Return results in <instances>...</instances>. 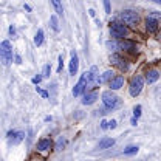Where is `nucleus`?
Masks as SVG:
<instances>
[{
	"label": "nucleus",
	"mask_w": 161,
	"mask_h": 161,
	"mask_svg": "<svg viewBox=\"0 0 161 161\" xmlns=\"http://www.w3.org/2000/svg\"><path fill=\"white\" fill-rule=\"evenodd\" d=\"M115 144V140L113 138H102L99 141V149L101 150H104V149H108V147H112Z\"/></svg>",
	"instance_id": "nucleus-15"
},
{
	"label": "nucleus",
	"mask_w": 161,
	"mask_h": 161,
	"mask_svg": "<svg viewBox=\"0 0 161 161\" xmlns=\"http://www.w3.org/2000/svg\"><path fill=\"white\" fill-rule=\"evenodd\" d=\"M119 50H127V51H133L135 50V43L130 40H121L119 42Z\"/></svg>",
	"instance_id": "nucleus-16"
},
{
	"label": "nucleus",
	"mask_w": 161,
	"mask_h": 161,
	"mask_svg": "<svg viewBox=\"0 0 161 161\" xmlns=\"http://www.w3.org/2000/svg\"><path fill=\"white\" fill-rule=\"evenodd\" d=\"M132 125H136V118H132Z\"/></svg>",
	"instance_id": "nucleus-32"
},
{
	"label": "nucleus",
	"mask_w": 161,
	"mask_h": 161,
	"mask_svg": "<svg viewBox=\"0 0 161 161\" xmlns=\"http://www.w3.org/2000/svg\"><path fill=\"white\" fill-rule=\"evenodd\" d=\"M160 78V75H158V71L157 70H149L147 71V75H146V80H147V84H153V82H157Z\"/></svg>",
	"instance_id": "nucleus-13"
},
{
	"label": "nucleus",
	"mask_w": 161,
	"mask_h": 161,
	"mask_svg": "<svg viewBox=\"0 0 161 161\" xmlns=\"http://www.w3.org/2000/svg\"><path fill=\"white\" fill-rule=\"evenodd\" d=\"M122 85H124V78L122 76H116V78H113L110 80V88L112 90H119Z\"/></svg>",
	"instance_id": "nucleus-12"
},
{
	"label": "nucleus",
	"mask_w": 161,
	"mask_h": 161,
	"mask_svg": "<svg viewBox=\"0 0 161 161\" xmlns=\"http://www.w3.org/2000/svg\"><path fill=\"white\" fill-rule=\"evenodd\" d=\"M110 60H112V64H113V65H116V67H118V68H121L122 71L129 68L127 62L122 59V58H119L118 54H112V56H110Z\"/></svg>",
	"instance_id": "nucleus-9"
},
{
	"label": "nucleus",
	"mask_w": 161,
	"mask_h": 161,
	"mask_svg": "<svg viewBox=\"0 0 161 161\" xmlns=\"http://www.w3.org/2000/svg\"><path fill=\"white\" fill-rule=\"evenodd\" d=\"M105 45H107V48H108V50H113V51L119 50V43H118V42H115V40H113V42H112V40H108Z\"/></svg>",
	"instance_id": "nucleus-21"
},
{
	"label": "nucleus",
	"mask_w": 161,
	"mask_h": 161,
	"mask_svg": "<svg viewBox=\"0 0 161 161\" xmlns=\"http://www.w3.org/2000/svg\"><path fill=\"white\" fill-rule=\"evenodd\" d=\"M96 99H98V93H96V92H90V93H87V95L84 96L82 104H84V105H92Z\"/></svg>",
	"instance_id": "nucleus-11"
},
{
	"label": "nucleus",
	"mask_w": 161,
	"mask_h": 161,
	"mask_svg": "<svg viewBox=\"0 0 161 161\" xmlns=\"http://www.w3.org/2000/svg\"><path fill=\"white\" fill-rule=\"evenodd\" d=\"M119 19L124 20L127 25H136L138 22H140V16L135 13V11H130V9H127V11H122L119 14Z\"/></svg>",
	"instance_id": "nucleus-4"
},
{
	"label": "nucleus",
	"mask_w": 161,
	"mask_h": 161,
	"mask_svg": "<svg viewBox=\"0 0 161 161\" xmlns=\"http://www.w3.org/2000/svg\"><path fill=\"white\" fill-rule=\"evenodd\" d=\"M101 127L102 129H108V121H102L101 122Z\"/></svg>",
	"instance_id": "nucleus-31"
},
{
	"label": "nucleus",
	"mask_w": 161,
	"mask_h": 161,
	"mask_svg": "<svg viewBox=\"0 0 161 161\" xmlns=\"http://www.w3.org/2000/svg\"><path fill=\"white\" fill-rule=\"evenodd\" d=\"M0 58L3 65H9V62L13 60V48L8 40H3L0 45Z\"/></svg>",
	"instance_id": "nucleus-2"
},
{
	"label": "nucleus",
	"mask_w": 161,
	"mask_h": 161,
	"mask_svg": "<svg viewBox=\"0 0 161 161\" xmlns=\"http://www.w3.org/2000/svg\"><path fill=\"white\" fill-rule=\"evenodd\" d=\"M62 68H64V59H62V56H59V67H58V71H62Z\"/></svg>",
	"instance_id": "nucleus-27"
},
{
	"label": "nucleus",
	"mask_w": 161,
	"mask_h": 161,
	"mask_svg": "<svg viewBox=\"0 0 161 161\" xmlns=\"http://www.w3.org/2000/svg\"><path fill=\"white\" fill-rule=\"evenodd\" d=\"M78 65H79V60H78V54L76 51H71V60H70V75H76L78 73Z\"/></svg>",
	"instance_id": "nucleus-10"
},
{
	"label": "nucleus",
	"mask_w": 161,
	"mask_h": 161,
	"mask_svg": "<svg viewBox=\"0 0 161 161\" xmlns=\"http://www.w3.org/2000/svg\"><path fill=\"white\" fill-rule=\"evenodd\" d=\"M104 8H105V13H107V14L112 13V9H110V2H108V0H104Z\"/></svg>",
	"instance_id": "nucleus-25"
},
{
	"label": "nucleus",
	"mask_w": 161,
	"mask_h": 161,
	"mask_svg": "<svg viewBox=\"0 0 161 161\" xmlns=\"http://www.w3.org/2000/svg\"><path fill=\"white\" fill-rule=\"evenodd\" d=\"M102 102H104V105H105V108L107 110H113V108H116V107H119V98L112 92V90H108V92H104L102 93Z\"/></svg>",
	"instance_id": "nucleus-1"
},
{
	"label": "nucleus",
	"mask_w": 161,
	"mask_h": 161,
	"mask_svg": "<svg viewBox=\"0 0 161 161\" xmlns=\"http://www.w3.org/2000/svg\"><path fill=\"white\" fill-rule=\"evenodd\" d=\"M138 152V147L136 146H129L127 149H124V155H133Z\"/></svg>",
	"instance_id": "nucleus-22"
},
{
	"label": "nucleus",
	"mask_w": 161,
	"mask_h": 161,
	"mask_svg": "<svg viewBox=\"0 0 161 161\" xmlns=\"http://www.w3.org/2000/svg\"><path fill=\"white\" fill-rule=\"evenodd\" d=\"M113 75H115V73H113L112 70H107V71H105V73H104V75L101 76L99 79H98V82H99V84H104V82H108V80H112L113 78H115Z\"/></svg>",
	"instance_id": "nucleus-17"
},
{
	"label": "nucleus",
	"mask_w": 161,
	"mask_h": 161,
	"mask_svg": "<svg viewBox=\"0 0 161 161\" xmlns=\"http://www.w3.org/2000/svg\"><path fill=\"white\" fill-rule=\"evenodd\" d=\"M51 146H53L51 140L45 138V140H40V141H39V144H37V149H39L40 152H47L48 149H51Z\"/></svg>",
	"instance_id": "nucleus-14"
},
{
	"label": "nucleus",
	"mask_w": 161,
	"mask_h": 161,
	"mask_svg": "<svg viewBox=\"0 0 161 161\" xmlns=\"http://www.w3.org/2000/svg\"><path fill=\"white\" fill-rule=\"evenodd\" d=\"M87 84H88V75H87V71L82 75V78L79 79V82L75 85V88H73V96H79L82 95V92L85 90V87H87Z\"/></svg>",
	"instance_id": "nucleus-6"
},
{
	"label": "nucleus",
	"mask_w": 161,
	"mask_h": 161,
	"mask_svg": "<svg viewBox=\"0 0 161 161\" xmlns=\"http://www.w3.org/2000/svg\"><path fill=\"white\" fill-rule=\"evenodd\" d=\"M142 87H144V79H142L141 76L133 78V79H132V82H130V95H132L133 98H136V96L141 93Z\"/></svg>",
	"instance_id": "nucleus-5"
},
{
	"label": "nucleus",
	"mask_w": 161,
	"mask_h": 161,
	"mask_svg": "<svg viewBox=\"0 0 161 161\" xmlns=\"http://www.w3.org/2000/svg\"><path fill=\"white\" fill-rule=\"evenodd\" d=\"M50 22H51V28H53L56 33H59V30H60V28H59V22H58V17H56L54 14L50 17Z\"/></svg>",
	"instance_id": "nucleus-18"
},
{
	"label": "nucleus",
	"mask_w": 161,
	"mask_h": 161,
	"mask_svg": "<svg viewBox=\"0 0 161 161\" xmlns=\"http://www.w3.org/2000/svg\"><path fill=\"white\" fill-rule=\"evenodd\" d=\"M153 2H157V3H161V0H153Z\"/></svg>",
	"instance_id": "nucleus-33"
},
{
	"label": "nucleus",
	"mask_w": 161,
	"mask_h": 161,
	"mask_svg": "<svg viewBox=\"0 0 161 161\" xmlns=\"http://www.w3.org/2000/svg\"><path fill=\"white\" fill-rule=\"evenodd\" d=\"M50 73H51V65H50V64H47V65L43 67V75H42V76H43V78H48V76H50Z\"/></svg>",
	"instance_id": "nucleus-23"
},
{
	"label": "nucleus",
	"mask_w": 161,
	"mask_h": 161,
	"mask_svg": "<svg viewBox=\"0 0 161 161\" xmlns=\"http://www.w3.org/2000/svg\"><path fill=\"white\" fill-rule=\"evenodd\" d=\"M43 76H36V78H33V84H39L40 80H42Z\"/></svg>",
	"instance_id": "nucleus-30"
},
{
	"label": "nucleus",
	"mask_w": 161,
	"mask_h": 161,
	"mask_svg": "<svg viewBox=\"0 0 161 161\" xmlns=\"http://www.w3.org/2000/svg\"><path fill=\"white\" fill-rule=\"evenodd\" d=\"M36 90H37V93H39L40 96H43V98H48V93H47L45 90H42V88H39V87H36Z\"/></svg>",
	"instance_id": "nucleus-26"
},
{
	"label": "nucleus",
	"mask_w": 161,
	"mask_h": 161,
	"mask_svg": "<svg viewBox=\"0 0 161 161\" xmlns=\"http://www.w3.org/2000/svg\"><path fill=\"white\" fill-rule=\"evenodd\" d=\"M115 127H116V121L115 119L108 121V129H115Z\"/></svg>",
	"instance_id": "nucleus-28"
},
{
	"label": "nucleus",
	"mask_w": 161,
	"mask_h": 161,
	"mask_svg": "<svg viewBox=\"0 0 161 161\" xmlns=\"http://www.w3.org/2000/svg\"><path fill=\"white\" fill-rule=\"evenodd\" d=\"M23 138H25V133H23V132H16V130H13V132L8 133V140H9L11 144H14V146L19 144V142H22Z\"/></svg>",
	"instance_id": "nucleus-8"
},
{
	"label": "nucleus",
	"mask_w": 161,
	"mask_h": 161,
	"mask_svg": "<svg viewBox=\"0 0 161 161\" xmlns=\"http://www.w3.org/2000/svg\"><path fill=\"white\" fill-rule=\"evenodd\" d=\"M110 33H112V36L113 37H116V39H122V37H125L127 34H129V28L125 26V25H122V23H112V26H110Z\"/></svg>",
	"instance_id": "nucleus-3"
},
{
	"label": "nucleus",
	"mask_w": 161,
	"mask_h": 161,
	"mask_svg": "<svg viewBox=\"0 0 161 161\" xmlns=\"http://www.w3.org/2000/svg\"><path fill=\"white\" fill-rule=\"evenodd\" d=\"M51 3H53V6H54V9H56L58 14L64 13V8H62V2L60 0H51Z\"/></svg>",
	"instance_id": "nucleus-19"
},
{
	"label": "nucleus",
	"mask_w": 161,
	"mask_h": 161,
	"mask_svg": "<svg viewBox=\"0 0 161 161\" xmlns=\"http://www.w3.org/2000/svg\"><path fill=\"white\" fill-rule=\"evenodd\" d=\"M140 116H141V105H136V107L133 108V118L138 119Z\"/></svg>",
	"instance_id": "nucleus-24"
},
{
	"label": "nucleus",
	"mask_w": 161,
	"mask_h": 161,
	"mask_svg": "<svg viewBox=\"0 0 161 161\" xmlns=\"http://www.w3.org/2000/svg\"><path fill=\"white\" fill-rule=\"evenodd\" d=\"M42 42H43V31L39 30V31L36 33V36H34V43L39 47V45H42Z\"/></svg>",
	"instance_id": "nucleus-20"
},
{
	"label": "nucleus",
	"mask_w": 161,
	"mask_h": 161,
	"mask_svg": "<svg viewBox=\"0 0 161 161\" xmlns=\"http://www.w3.org/2000/svg\"><path fill=\"white\" fill-rule=\"evenodd\" d=\"M158 16H149L147 20H146V28L149 33H155L158 30Z\"/></svg>",
	"instance_id": "nucleus-7"
},
{
	"label": "nucleus",
	"mask_w": 161,
	"mask_h": 161,
	"mask_svg": "<svg viewBox=\"0 0 161 161\" xmlns=\"http://www.w3.org/2000/svg\"><path fill=\"white\" fill-rule=\"evenodd\" d=\"M62 146H64V140H62V138H59L58 144H56V149H58V150H60V147H62Z\"/></svg>",
	"instance_id": "nucleus-29"
}]
</instances>
